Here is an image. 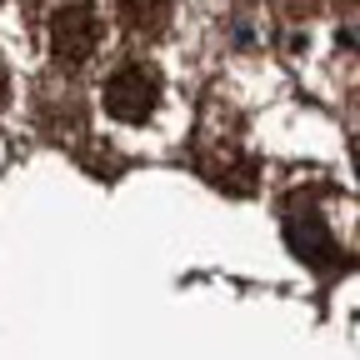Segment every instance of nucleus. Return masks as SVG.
I'll use <instances>...</instances> for the list:
<instances>
[{"label": "nucleus", "instance_id": "nucleus-2", "mask_svg": "<svg viewBox=\"0 0 360 360\" xmlns=\"http://www.w3.org/2000/svg\"><path fill=\"white\" fill-rule=\"evenodd\" d=\"M96 45H101V20L90 6H60L56 20H51V56L60 65H85L90 56H96Z\"/></svg>", "mask_w": 360, "mask_h": 360}, {"label": "nucleus", "instance_id": "nucleus-4", "mask_svg": "<svg viewBox=\"0 0 360 360\" xmlns=\"http://www.w3.org/2000/svg\"><path fill=\"white\" fill-rule=\"evenodd\" d=\"M355 165H360V146H355Z\"/></svg>", "mask_w": 360, "mask_h": 360}, {"label": "nucleus", "instance_id": "nucleus-1", "mask_svg": "<svg viewBox=\"0 0 360 360\" xmlns=\"http://www.w3.org/2000/svg\"><path fill=\"white\" fill-rule=\"evenodd\" d=\"M155 105H160V70L155 65H120L110 80H105V110L115 115V120H125V125H141V120H150L155 115Z\"/></svg>", "mask_w": 360, "mask_h": 360}, {"label": "nucleus", "instance_id": "nucleus-5", "mask_svg": "<svg viewBox=\"0 0 360 360\" xmlns=\"http://www.w3.org/2000/svg\"><path fill=\"white\" fill-rule=\"evenodd\" d=\"M340 6H355V0H340Z\"/></svg>", "mask_w": 360, "mask_h": 360}, {"label": "nucleus", "instance_id": "nucleus-3", "mask_svg": "<svg viewBox=\"0 0 360 360\" xmlns=\"http://www.w3.org/2000/svg\"><path fill=\"white\" fill-rule=\"evenodd\" d=\"M170 6L175 0H120V20H125V30L130 35H160L165 25H170Z\"/></svg>", "mask_w": 360, "mask_h": 360}]
</instances>
